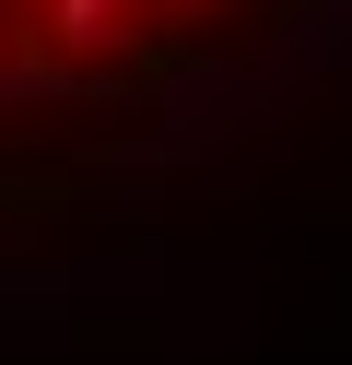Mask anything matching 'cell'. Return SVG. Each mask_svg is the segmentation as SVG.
<instances>
[{"label":"cell","instance_id":"obj_4","mask_svg":"<svg viewBox=\"0 0 352 365\" xmlns=\"http://www.w3.org/2000/svg\"><path fill=\"white\" fill-rule=\"evenodd\" d=\"M164 12H176V24H200V12H223V0H164Z\"/></svg>","mask_w":352,"mask_h":365},{"label":"cell","instance_id":"obj_3","mask_svg":"<svg viewBox=\"0 0 352 365\" xmlns=\"http://www.w3.org/2000/svg\"><path fill=\"white\" fill-rule=\"evenodd\" d=\"M23 48H36V36H23V12H0V59H23Z\"/></svg>","mask_w":352,"mask_h":365},{"label":"cell","instance_id":"obj_1","mask_svg":"<svg viewBox=\"0 0 352 365\" xmlns=\"http://www.w3.org/2000/svg\"><path fill=\"white\" fill-rule=\"evenodd\" d=\"M153 24H176L164 0H36V12H23V36H36L47 59H70V71H82V59H141Z\"/></svg>","mask_w":352,"mask_h":365},{"label":"cell","instance_id":"obj_2","mask_svg":"<svg viewBox=\"0 0 352 365\" xmlns=\"http://www.w3.org/2000/svg\"><path fill=\"white\" fill-rule=\"evenodd\" d=\"M270 59H282L294 83H317V71H352V0H282Z\"/></svg>","mask_w":352,"mask_h":365}]
</instances>
